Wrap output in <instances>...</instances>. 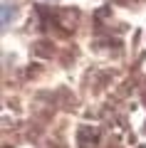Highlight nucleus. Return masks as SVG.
Segmentation results:
<instances>
[{
  "label": "nucleus",
  "mask_w": 146,
  "mask_h": 148,
  "mask_svg": "<svg viewBox=\"0 0 146 148\" xmlns=\"http://www.w3.org/2000/svg\"><path fill=\"white\" fill-rule=\"evenodd\" d=\"M10 17H15V8L10 3H3V27L10 25Z\"/></svg>",
  "instance_id": "1"
}]
</instances>
